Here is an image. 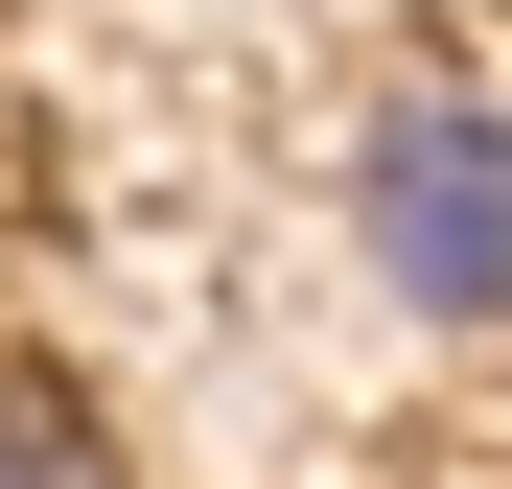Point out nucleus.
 <instances>
[{
  "instance_id": "f03ea898",
  "label": "nucleus",
  "mask_w": 512,
  "mask_h": 489,
  "mask_svg": "<svg viewBox=\"0 0 512 489\" xmlns=\"http://www.w3.org/2000/svg\"><path fill=\"white\" fill-rule=\"evenodd\" d=\"M0 489H117V443H94V420H70V396H47V373H0Z\"/></svg>"
},
{
  "instance_id": "f257e3e1",
  "label": "nucleus",
  "mask_w": 512,
  "mask_h": 489,
  "mask_svg": "<svg viewBox=\"0 0 512 489\" xmlns=\"http://www.w3.org/2000/svg\"><path fill=\"white\" fill-rule=\"evenodd\" d=\"M350 257L419 303V326H512V94L489 70H419L350 140Z\"/></svg>"
}]
</instances>
